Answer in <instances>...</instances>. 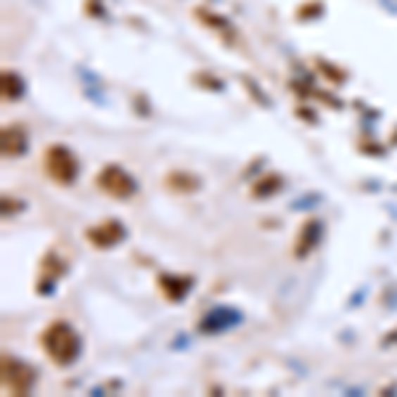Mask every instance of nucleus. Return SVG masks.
Instances as JSON below:
<instances>
[{"mask_svg": "<svg viewBox=\"0 0 397 397\" xmlns=\"http://www.w3.org/2000/svg\"><path fill=\"white\" fill-rule=\"evenodd\" d=\"M40 347H43V353L48 355L51 363L66 368V365H72L77 360L80 336L72 323L53 320V323H48L43 329V334H40Z\"/></svg>", "mask_w": 397, "mask_h": 397, "instance_id": "f257e3e1", "label": "nucleus"}, {"mask_svg": "<svg viewBox=\"0 0 397 397\" xmlns=\"http://www.w3.org/2000/svg\"><path fill=\"white\" fill-rule=\"evenodd\" d=\"M43 170L56 186H72L77 180V156L61 144L48 146L43 154Z\"/></svg>", "mask_w": 397, "mask_h": 397, "instance_id": "f03ea898", "label": "nucleus"}, {"mask_svg": "<svg viewBox=\"0 0 397 397\" xmlns=\"http://www.w3.org/2000/svg\"><path fill=\"white\" fill-rule=\"evenodd\" d=\"M0 371H3V389L11 392V395H27L34 386V368L27 365L19 358H11V355H3L0 360Z\"/></svg>", "mask_w": 397, "mask_h": 397, "instance_id": "7ed1b4c3", "label": "nucleus"}, {"mask_svg": "<svg viewBox=\"0 0 397 397\" xmlns=\"http://www.w3.org/2000/svg\"><path fill=\"white\" fill-rule=\"evenodd\" d=\"M96 186L111 198H130L138 186H135V180L127 170H122L120 165H106L101 170L99 175H96Z\"/></svg>", "mask_w": 397, "mask_h": 397, "instance_id": "20e7f679", "label": "nucleus"}, {"mask_svg": "<svg viewBox=\"0 0 397 397\" xmlns=\"http://www.w3.org/2000/svg\"><path fill=\"white\" fill-rule=\"evenodd\" d=\"M120 239H122V225L117 220H106L88 231V241L93 246H99V249H111Z\"/></svg>", "mask_w": 397, "mask_h": 397, "instance_id": "39448f33", "label": "nucleus"}, {"mask_svg": "<svg viewBox=\"0 0 397 397\" xmlns=\"http://www.w3.org/2000/svg\"><path fill=\"white\" fill-rule=\"evenodd\" d=\"M3 156L6 159H16V156H22L27 151V130H24L22 125H11V127H6L3 130Z\"/></svg>", "mask_w": 397, "mask_h": 397, "instance_id": "423d86ee", "label": "nucleus"}, {"mask_svg": "<svg viewBox=\"0 0 397 397\" xmlns=\"http://www.w3.org/2000/svg\"><path fill=\"white\" fill-rule=\"evenodd\" d=\"M165 188L172 194H194L201 188V177L186 172V170H170L165 175Z\"/></svg>", "mask_w": 397, "mask_h": 397, "instance_id": "0eeeda50", "label": "nucleus"}, {"mask_svg": "<svg viewBox=\"0 0 397 397\" xmlns=\"http://www.w3.org/2000/svg\"><path fill=\"white\" fill-rule=\"evenodd\" d=\"M188 278H172V276H162V281H159V286H162V294H165L167 299H172V302H177V299L186 297L188 291Z\"/></svg>", "mask_w": 397, "mask_h": 397, "instance_id": "6e6552de", "label": "nucleus"}, {"mask_svg": "<svg viewBox=\"0 0 397 397\" xmlns=\"http://www.w3.org/2000/svg\"><path fill=\"white\" fill-rule=\"evenodd\" d=\"M318 233H320L318 220L305 222V228H302V233H299V239H297V257H305V254L313 249V244H315V239H318Z\"/></svg>", "mask_w": 397, "mask_h": 397, "instance_id": "1a4fd4ad", "label": "nucleus"}, {"mask_svg": "<svg viewBox=\"0 0 397 397\" xmlns=\"http://www.w3.org/2000/svg\"><path fill=\"white\" fill-rule=\"evenodd\" d=\"M24 93V82L16 72H3V99L16 101Z\"/></svg>", "mask_w": 397, "mask_h": 397, "instance_id": "9d476101", "label": "nucleus"}]
</instances>
